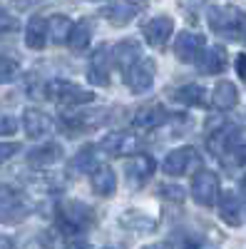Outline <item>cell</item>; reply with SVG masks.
Listing matches in <instances>:
<instances>
[{"instance_id": "cell-1", "label": "cell", "mask_w": 246, "mask_h": 249, "mask_svg": "<svg viewBox=\"0 0 246 249\" xmlns=\"http://www.w3.org/2000/svg\"><path fill=\"white\" fill-rule=\"evenodd\" d=\"M92 222H95V212L85 202L65 199L60 204V227H63L65 234H82L87 227H92Z\"/></svg>"}, {"instance_id": "cell-2", "label": "cell", "mask_w": 246, "mask_h": 249, "mask_svg": "<svg viewBox=\"0 0 246 249\" xmlns=\"http://www.w3.org/2000/svg\"><path fill=\"white\" fill-rule=\"evenodd\" d=\"M207 23L214 33H224V35H234L244 28L246 23V13L236 5H216L209 8L207 13Z\"/></svg>"}, {"instance_id": "cell-3", "label": "cell", "mask_w": 246, "mask_h": 249, "mask_svg": "<svg viewBox=\"0 0 246 249\" xmlns=\"http://www.w3.org/2000/svg\"><path fill=\"white\" fill-rule=\"evenodd\" d=\"M45 90H48V97H52L60 105H87V102L95 100V92L75 85L70 80H52L48 82Z\"/></svg>"}, {"instance_id": "cell-4", "label": "cell", "mask_w": 246, "mask_h": 249, "mask_svg": "<svg viewBox=\"0 0 246 249\" xmlns=\"http://www.w3.org/2000/svg\"><path fill=\"white\" fill-rule=\"evenodd\" d=\"M125 72H127V75H125L127 88H130L132 92H145V90L152 88V82H154L157 65H154V60H149V57H137Z\"/></svg>"}, {"instance_id": "cell-5", "label": "cell", "mask_w": 246, "mask_h": 249, "mask_svg": "<svg viewBox=\"0 0 246 249\" xmlns=\"http://www.w3.org/2000/svg\"><path fill=\"white\" fill-rule=\"evenodd\" d=\"M199 164H201V157L194 147H179V150H172L167 155V160L162 162V170L172 177H179V175H187V172L197 170Z\"/></svg>"}, {"instance_id": "cell-6", "label": "cell", "mask_w": 246, "mask_h": 249, "mask_svg": "<svg viewBox=\"0 0 246 249\" xmlns=\"http://www.w3.org/2000/svg\"><path fill=\"white\" fill-rule=\"evenodd\" d=\"M192 197L201 207H212L219 199V177L209 170H199L192 179Z\"/></svg>"}, {"instance_id": "cell-7", "label": "cell", "mask_w": 246, "mask_h": 249, "mask_svg": "<svg viewBox=\"0 0 246 249\" xmlns=\"http://www.w3.org/2000/svg\"><path fill=\"white\" fill-rule=\"evenodd\" d=\"M28 217V204L17 192L0 190V222L3 224H17Z\"/></svg>"}, {"instance_id": "cell-8", "label": "cell", "mask_w": 246, "mask_h": 249, "mask_svg": "<svg viewBox=\"0 0 246 249\" xmlns=\"http://www.w3.org/2000/svg\"><path fill=\"white\" fill-rule=\"evenodd\" d=\"M99 147L105 150L107 155H112V157H122V155L137 152L139 140H137V135H132V132H110V135L102 137Z\"/></svg>"}, {"instance_id": "cell-9", "label": "cell", "mask_w": 246, "mask_h": 249, "mask_svg": "<svg viewBox=\"0 0 246 249\" xmlns=\"http://www.w3.org/2000/svg\"><path fill=\"white\" fill-rule=\"evenodd\" d=\"M145 40L152 48H164V43L169 40V35L174 33V20L169 15H157L145 25Z\"/></svg>"}, {"instance_id": "cell-10", "label": "cell", "mask_w": 246, "mask_h": 249, "mask_svg": "<svg viewBox=\"0 0 246 249\" xmlns=\"http://www.w3.org/2000/svg\"><path fill=\"white\" fill-rule=\"evenodd\" d=\"M194 62L199 65V72H204V75H216V72L224 70V65H227V50H224L221 45L201 48Z\"/></svg>"}, {"instance_id": "cell-11", "label": "cell", "mask_w": 246, "mask_h": 249, "mask_svg": "<svg viewBox=\"0 0 246 249\" xmlns=\"http://www.w3.org/2000/svg\"><path fill=\"white\" fill-rule=\"evenodd\" d=\"M87 77L95 82V85H110V50L107 45H99L95 53H92V60H90V68H87Z\"/></svg>"}, {"instance_id": "cell-12", "label": "cell", "mask_w": 246, "mask_h": 249, "mask_svg": "<svg viewBox=\"0 0 246 249\" xmlns=\"http://www.w3.org/2000/svg\"><path fill=\"white\" fill-rule=\"evenodd\" d=\"M204 48V37L199 33H179L177 43H174V55L181 60V62H194L199 50Z\"/></svg>"}, {"instance_id": "cell-13", "label": "cell", "mask_w": 246, "mask_h": 249, "mask_svg": "<svg viewBox=\"0 0 246 249\" xmlns=\"http://www.w3.org/2000/svg\"><path fill=\"white\" fill-rule=\"evenodd\" d=\"M23 130L28 132V137L40 140V137H48L52 132V120L40 112V110H25L23 112Z\"/></svg>"}, {"instance_id": "cell-14", "label": "cell", "mask_w": 246, "mask_h": 249, "mask_svg": "<svg viewBox=\"0 0 246 249\" xmlns=\"http://www.w3.org/2000/svg\"><path fill=\"white\" fill-rule=\"evenodd\" d=\"M244 207H241V199L236 192H221V199H219V217L227 222L229 227H239L244 222Z\"/></svg>"}, {"instance_id": "cell-15", "label": "cell", "mask_w": 246, "mask_h": 249, "mask_svg": "<svg viewBox=\"0 0 246 249\" xmlns=\"http://www.w3.org/2000/svg\"><path fill=\"white\" fill-rule=\"evenodd\" d=\"M167 122V110L162 105H145L134 112V127L139 130H157Z\"/></svg>"}, {"instance_id": "cell-16", "label": "cell", "mask_w": 246, "mask_h": 249, "mask_svg": "<svg viewBox=\"0 0 246 249\" xmlns=\"http://www.w3.org/2000/svg\"><path fill=\"white\" fill-rule=\"evenodd\" d=\"M236 102H239V90L234 82H229V80L216 82V88L212 92V105L216 110H231V107H236Z\"/></svg>"}, {"instance_id": "cell-17", "label": "cell", "mask_w": 246, "mask_h": 249, "mask_svg": "<svg viewBox=\"0 0 246 249\" xmlns=\"http://www.w3.org/2000/svg\"><path fill=\"white\" fill-rule=\"evenodd\" d=\"M125 172L130 179H137V182H145L152 172H154V160L145 152H137L132 155L127 162H125Z\"/></svg>"}, {"instance_id": "cell-18", "label": "cell", "mask_w": 246, "mask_h": 249, "mask_svg": "<svg viewBox=\"0 0 246 249\" xmlns=\"http://www.w3.org/2000/svg\"><path fill=\"white\" fill-rule=\"evenodd\" d=\"M90 182H92V190L99 197H112L117 190V175L112 167H95Z\"/></svg>"}, {"instance_id": "cell-19", "label": "cell", "mask_w": 246, "mask_h": 249, "mask_svg": "<svg viewBox=\"0 0 246 249\" xmlns=\"http://www.w3.org/2000/svg\"><path fill=\"white\" fill-rule=\"evenodd\" d=\"M48 40V23L40 15H33L25 25V45L33 50H43Z\"/></svg>"}, {"instance_id": "cell-20", "label": "cell", "mask_w": 246, "mask_h": 249, "mask_svg": "<svg viewBox=\"0 0 246 249\" xmlns=\"http://www.w3.org/2000/svg\"><path fill=\"white\" fill-rule=\"evenodd\" d=\"M110 55H112L117 68L127 70L132 62L139 57V43H137V40H122V43L115 48V53H110Z\"/></svg>"}, {"instance_id": "cell-21", "label": "cell", "mask_w": 246, "mask_h": 249, "mask_svg": "<svg viewBox=\"0 0 246 249\" xmlns=\"http://www.w3.org/2000/svg\"><path fill=\"white\" fill-rule=\"evenodd\" d=\"M137 13H139V5L132 3V0H115V5L107 10V18L112 25H127Z\"/></svg>"}, {"instance_id": "cell-22", "label": "cell", "mask_w": 246, "mask_h": 249, "mask_svg": "<svg viewBox=\"0 0 246 249\" xmlns=\"http://www.w3.org/2000/svg\"><path fill=\"white\" fill-rule=\"evenodd\" d=\"M60 157H63V150L57 144H45V147H35L28 152V162L35 164V167H48V164H55Z\"/></svg>"}, {"instance_id": "cell-23", "label": "cell", "mask_w": 246, "mask_h": 249, "mask_svg": "<svg viewBox=\"0 0 246 249\" xmlns=\"http://www.w3.org/2000/svg\"><path fill=\"white\" fill-rule=\"evenodd\" d=\"M90 37H92L90 23H77V25H72V30H70V35H67L70 50H72V53H82V50L90 45Z\"/></svg>"}, {"instance_id": "cell-24", "label": "cell", "mask_w": 246, "mask_h": 249, "mask_svg": "<svg viewBox=\"0 0 246 249\" xmlns=\"http://www.w3.org/2000/svg\"><path fill=\"white\" fill-rule=\"evenodd\" d=\"M70 30H72V23H70V18H65V15H52L48 20V33H50V37L55 40V43L67 40Z\"/></svg>"}, {"instance_id": "cell-25", "label": "cell", "mask_w": 246, "mask_h": 249, "mask_svg": "<svg viewBox=\"0 0 246 249\" xmlns=\"http://www.w3.org/2000/svg\"><path fill=\"white\" fill-rule=\"evenodd\" d=\"M204 88L199 85H184L174 92V100H179L181 105H204Z\"/></svg>"}, {"instance_id": "cell-26", "label": "cell", "mask_w": 246, "mask_h": 249, "mask_svg": "<svg viewBox=\"0 0 246 249\" xmlns=\"http://www.w3.org/2000/svg\"><path fill=\"white\" fill-rule=\"evenodd\" d=\"M17 75H20V65H17V62H15L13 57L0 55V85H5V82H13Z\"/></svg>"}, {"instance_id": "cell-27", "label": "cell", "mask_w": 246, "mask_h": 249, "mask_svg": "<svg viewBox=\"0 0 246 249\" xmlns=\"http://www.w3.org/2000/svg\"><path fill=\"white\" fill-rule=\"evenodd\" d=\"M72 170L75 172H87V170H95V152H92V147H85V150H80L77 152V157L72 160Z\"/></svg>"}, {"instance_id": "cell-28", "label": "cell", "mask_w": 246, "mask_h": 249, "mask_svg": "<svg viewBox=\"0 0 246 249\" xmlns=\"http://www.w3.org/2000/svg\"><path fill=\"white\" fill-rule=\"evenodd\" d=\"M159 192L167 197V199H174V202H184V190L177 184H162L159 187Z\"/></svg>"}, {"instance_id": "cell-29", "label": "cell", "mask_w": 246, "mask_h": 249, "mask_svg": "<svg viewBox=\"0 0 246 249\" xmlns=\"http://www.w3.org/2000/svg\"><path fill=\"white\" fill-rule=\"evenodd\" d=\"M13 30H17V20L10 15V13H5V10H0V35H5V33H13Z\"/></svg>"}, {"instance_id": "cell-30", "label": "cell", "mask_w": 246, "mask_h": 249, "mask_svg": "<svg viewBox=\"0 0 246 249\" xmlns=\"http://www.w3.org/2000/svg\"><path fill=\"white\" fill-rule=\"evenodd\" d=\"M17 150H20L17 142H0V164H3L5 160H10Z\"/></svg>"}, {"instance_id": "cell-31", "label": "cell", "mask_w": 246, "mask_h": 249, "mask_svg": "<svg viewBox=\"0 0 246 249\" xmlns=\"http://www.w3.org/2000/svg\"><path fill=\"white\" fill-rule=\"evenodd\" d=\"M17 127V122L13 117H0V135H13Z\"/></svg>"}, {"instance_id": "cell-32", "label": "cell", "mask_w": 246, "mask_h": 249, "mask_svg": "<svg viewBox=\"0 0 246 249\" xmlns=\"http://www.w3.org/2000/svg\"><path fill=\"white\" fill-rule=\"evenodd\" d=\"M236 72H239L241 80H246V53H241V55L236 57Z\"/></svg>"}, {"instance_id": "cell-33", "label": "cell", "mask_w": 246, "mask_h": 249, "mask_svg": "<svg viewBox=\"0 0 246 249\" xmlns=\"http://www.w3.org/2000/svg\"><path fill=\"white\" fill-rule=\"evenodd\" d=\"M204 0H179V5H184V8H189V10H194L197 5H201Z\"/></svg>"}, {"instance_id": "cell-34", "label": "cell", "mask_w": 246, "mask_h": 249, "mask_svg": "<svg viewBox=\"0 0 246 249\" xmlns=\"http://www.w3.org/2000/svg\"><path fill=\"white\" fill-rule=\"evenodd\" d=\"M13 3L17 5V8H30V5H35L37 0H13Z\"/></svg>"}, {"instance_id": "cell-35", "label": "cell", "mask_w": 246, "mask_h": 249, "mask_svg": "<svg viewBox=\"0 0 246 249\" xmlns=\"http://www.w3.org/2000/svg\"><path fill=\"white\" fill-rule=\"evenodd\" d=\"M13 247V239L10 237H3V234H0V249H10Z\"/></svg>"}, {"instance_id": "cell-36", "label": "cell", "mask_w": 246, "mask_h": 249, "mask_svg": "<svg viewBox=\"0 0 246 249\" xmlns=\"http://www.w3.org/2000/svg\"><path fill=\"white\" fill-rule=\"evenodd\" d=\"M241 190L246 192V175H244V179H241Z\"/></svg>"}]
</instances>
